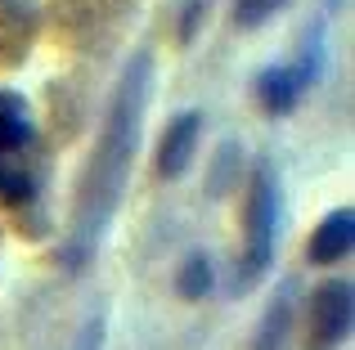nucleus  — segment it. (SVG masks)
<instances>
[{"label":"nucleus","instance_id":"11","mask_svg":"<svg viewBox=\"0 0 355 350\" xmlns=\"http://www.w3.org/2000/svg\"><path fill=\"white\" fill-rule=\"evenodd\" d=\"M288 0H234V18L239 27H261L270 14H279Z\"/></svg>","mask_w":355,"mask_h":350},{"label":"nucleus","instance_id":"6","mask_svg":"<svg viewBox=\"0 0 355 350\" xmlns=\"http://www.w3.org/2000/svg\"><path fill=\"white\" fill-rule=\"evenodd\" d=\"M302 90H306V81L297 77V68H284V63H275V68H266L257 77V99H261V108L275 113V117L293 113L297 99H302Z\"/></svg>","mask_w":355,"mask_h":350},{"label":"nucleus","instance_id":"2","mask_svg":"<svg viewBox=\"0 0 355 350\" xmlns=\"http://www.w3.org/2000/svg\"><path fill=\"white\" fill-rule=\"evenodd\" d=\"M248 247H243V261H239V279L234 288L248 292L261 274L275 265V247H279V229H284V193H279V175L270 162H261L252 171L248 184Z\"/></svg>","mask_w":355,"mask_h":350},{"label":"nucleus","instance_id":"3","mask_svg":"<svg viewBox=\"0 0 355 350\" xmlns=\"http://www.w3.org/2000/svg\"><path fill=\"white\" fill-rule=\"evenodd\" d=\"M355 324V288L351 279H329L306 301V350H338Z\"/></svg>","mask_w":355,"mask_h":350},{"label":"nucleus","instance_id":"5","mask_svg":"<svg viewBox=\"0 0 355 350\" xmlns=\"http://www.w3.org/2000/svg\"><path fill=\"white\" fill-rule=\"evenodd\" d=\"M355 247V211L351 207H338L320 220V229L311 234V261L315 265H333L342 256H351Z\"/></svg>","mask_w":355,"mask_h":350},{"label":"nucleus","instance_id":"9","mask_svg":"<svg viewBox=\"0 0 355 350\" xmlns=\"http://www.w3.org/2000/svg\"><path fill=\"white\" fill-rule=\"evenodd\" d=\"M211 283H216V274H211L207 256H202V252L184 256L180 274H175V292H180L184 301H198V297H207V292H211Z\"/></svg>","mask_w":355,"mask_h":350},{"label":"nucleus","instance_id":"7","mask_svg":"<svg viewBox=\"0 0 355 350\" xmlns=\"http://www.w3.org/2000/svg\"><path fill=\"white\" fill-rule=\"evenodd\" d=\"M36 140L32 113H27V99L14 90H0V158H14L18 149Z\"/></svg>","mask_w":355,"mask_h":350},{"label":"nucleus","instance_id":"4","mask_svg":"<svg viewBox=\"0 0 355 350\" xmlns=\"http://www.w3.org/2000/svg\"><path fill=\"white\" fill-rule=\"evenodd\" d=\"M198 135H202V113H175L162 131V144H157V175L162 180H180L189 171L193 153H198Z\"/></svg>","mask_w":355,"mask_h":350},{"label":"nucleus","instance_id":"8","mask_svg":"<svg viewBox=\"0 0 355 350\" xmlns=\"http://www.w3.org/2000/svg\"><path fill=\"white\" fill-rule=\"evenodd\" d=\"M288 319H293V288H284V292L275 297V306L266 310V319H261V333H257V350H279V346H284Z\"/></svg>","mask_w":355,"mask_h":350},{"label":"nucleus","instance_id":"1","mask_svg":"<svg viewBox=\"0 0 355 350\" xmlns=\"http://www.w3.org/2000/svg\"><path fill=\"white\" fill-rule=\"evenodd\" d=\"M148 81H153V63L148 54H139L126 72H121L117 99L108 108V126L99 135V149L86 167L81 180V198H77V220H72V247L63 252V261L77 270L81 261H90L104 238L108 220H113L121 189L130 175V158L139 149V126H144V108H148Z\"/></svg>","mask_w":355,"mask_h":350},{"label":"nucleus","instance_id":"10","mask_svg":"<svg viewBox=\"0 0 355 350\" xmlns=\"http://www.w3.org/2000/svg\"><path fill=\"white\" fill-rule=\"evenodd\" d=\"M36 198V175L14 158H0V202H32Z\"/></svg>","mask_w":355,"mask_h":350}]
</instances>
